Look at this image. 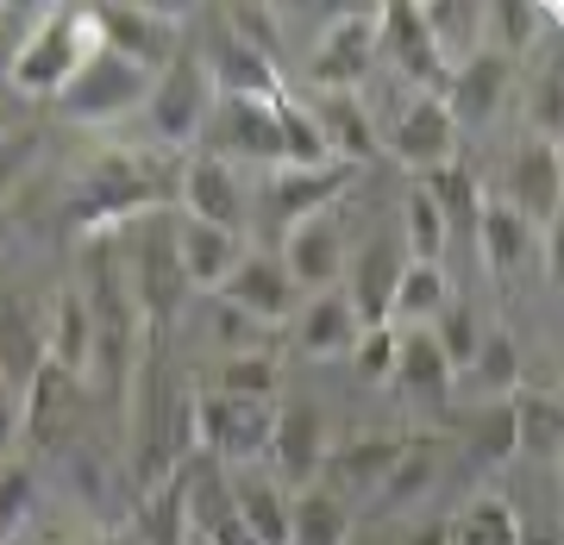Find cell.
<instances>
[{
    "label": "cell",
    "instance_id": "obj_15",
    "mask_svg": "<svg viewBox=\"0 0 564 545\" xmlns=\"http://www.w3.org/2000/svg\"><path fill=\"white\" fill-rule=\"evenodd\" d=\"M402 270H408V251H402V239H389V232H377V239L358 251L351 283H345V302H351V314H358L364 333H370V326H389V307H395Z\"/></svg>",
    "mask_w": 564,
    "mask_h": 545
},
{
    "label": "cell",
    "instance_id": "obj_33",
    "mask_svg": "<svg viewBox=\"0 0 564 545\" xmlns=\"http://www.w3.org/2000/svg\"><path fill=\"white\" fill-rule=\"evenodd\" d=\"M276 126H282V170H321V163H333L326 157V139H321V120L307 113V101L282 95Z\"/></svg>",
    "mask_w": 564,
    "mask_h": 545
},
{
    "label": "cell",
    "instance_id": "obj_25",
    "mask_svg": "<svg viewBox=\"0 0 564 545\" xmlns=\"http://www.w3.org/2000/svg\"><path fill=\"white\" fill-rule=\"evenodd\" d=\"M358 314L345 302V288H321L314 302L302 307V326H295V345H302V358H351V345H358Z\"/></svg>",
    "mask_w": 564,
    "mask_h": 545
},
{
    "label": "cell",
    "instance_id": "obj_16",
    "mask_svg": "<svg viewBox=\"0 0 564 545\" xmlns=\"http://www.w3.org/2000/svg\"><path fill=\"white\" fill-rule=\"evenodd\" d=\"M176 195H182V214L188 220H202V226H220V232H239L245 226V188H239V170L226 157H195L188 170H182L176 182Z\"/></svg>",
    "mask_w": 564,
    "mask_h": 545
},
{
    "label": "cell",
    "instance_id": "obj_46",
    "mask_svg": "<svg viewBox=\"0 0 564 545\" xmlns=\"http://www.w3.org/2000/svg\"><path fill=\"white\" fill-rule=\"evenodd\" d=\"M20 426H25V414H20V395L0 383V465H13V445H20Z\"/></svg>",
    "mask_w": 564,
    "mask_h": 545
},
{
    "label": "cell",
    "instance_id": "obj_9",
    "mask_svg": "<svg viewBox=\"0 0 564 545\" xmlns=\"http://www.w3.org/2000/svg\"><path fill=\"white\" fill-rule=\"evenodd\" d=\"M326 421L321 407L307 402H276V433H270V458L263 465L276 470V489H314V477H321V458H326Z\"/></svg>",
    "mask_w": 564,
    "mask_h": 545
},
{
    "label": "cell",
    "instance_id": "obj_29",
    "mask_svg": "<svg viewBox=\"0 0 564 545\" xmlns=\"http://www.w3.org/2000/svg\"><path fill=\"white\" fill-rule=\"evenodd\" d=\"M289 545H351V508H339L326 489L289 495Z\"/></svg>",
    "mask_w": 564,
    "mask_h": 545
},
{
    "label": "cell",
    "instance_id": "obj_23",
    "mask_svg": "<svg viewBox=\"0 0 564 545\" xmlns=\"http://www.w3.org/2000/svg\"><path fill=\"white\" fill-rule=\"evenodd\" d=\"M395 383L414 395V402H445L452 395V363H445L440 339H433V326H395V370H389Z\"/></svg>",
    "mask_w": 564,
    "mask_h": 545
},
{
    "label": "cell",
    "instance_id": "obj_2",
    "mask_svg": "<svg viewBox=\"0 0 564 545\" xmlns=\"http://www.w3.org/2000/svg\"><path fill=\"white\" fill-rule=\"evenodd\" d=\"M151 69H139V63H126L113 57V51H88L82 57V69L69 81H63V95H57V113L63 120H76V126H113L126 120V113H139L144 101H151Z\"/></svg>",
    "mask_w": 564,
    "mask_h": 545
},
{
    "label": "cell",
    "instance_id": "obj_54",
    "mask_svg": "<svg viewBox=\"0 0 564 545\" xmlns=\"http://www.w3.org/2000/svg\"><path fill=\"white\" fill-rule=\"evenodd\" d=\"M0 132H7V126H0Z\"/></svg>",
    "mask_w": 564,
    "mask_h": 545
},
{
    "label": "cell",
    "instance_id": "obj_20",
    "mask_svg": "<svg viewBox=\"0 0 564 545\" xmlns=\"http://www.w3.org/2000/svg\"><path fill=\"white\" fill-rule=\"evenodd\" d=\"M502 88H508V57L496 51H477L470 63H458L452 76H445V113L452 126H489L496 120V107H502Z\"/></svg>",
    "mask_w": 564,
    "mask_h": 545
},
{
    "label": "cell",
    "instance_id": "obj_35",
    "mask_svg": "<svg viewBox=\"0 0 564 545\" xmlns=\"http://www.w3.org/2000/svg\"><path fill=\"white\" fill-rule=\"evenodd\" d=\"M464 377L484 389V395H502V402L521 389V351H514V339H508L502 326H489L484 339H477V358H470Z\"/></svg>",
    "mask_w": 564,
    "mask_h": 545
},
{
    "label": "cell",
    "instance_id": "obj_27",
    "mask_svg": "<svg viewBox=\"0 0 564 545\" xmlns=\"http://www.w3.org/2000/svg\"><path fill=\"white\" fill-rule=\"evenodd\" d=\"M44 351L57 370L82 377L88 363H95V314H88V295L82 288H63L57 307H51V320H44Z\"/></svg>",
    "mask_w": 564,
    "mask_h": 545
},
{
    "label": "cell",
    "instance_id": "obj_42",
    "mask_svg": "<svg viewBox=\"0 0 564 545\" xmlns=\"http://www.w3.org/2000/svg\"><path fill=\"white\" fill-rule=\"evenodd\" d=\"M470 451L484 458V465H508L514 458V421H508V402H496L477 421V433H470Z\"/></svg>",
    "mask_w": 564,
    "mask_h": 545
},
{
    "label": "cell",
    "instance_id": "obj_11",
    "mask_svg": "<svg viewBox=\"0 0 564 545\" xmlns=\"http://www.w3.org/2000/svg\"><path fill=\"white\" fill-rule=\"evenodd\" d=\"M558 195H564V163L558 144L527 139L514 157H508V182H502V207H514L533 232L558 220Z\"/></svg>",
    "mask_w": 564,
    "mask_h": 545
},
{
    "label": "cell",
    "instance_id": "obj_37",
    "mask_svg": "<svg viewBox=\"0 0 564 545\" xmlns=\"http://www.w3.org/2000/svg\"><path fill=\"white\" fill-rule=\"evenodd\" d=\"M445 220H440V207L426 201V188H414L408 195V226H402V251L408 263H445Z\"/></svg>",
    "mask_w": 564,
    "mask_h": 545
},
{
    "label": "cell",
    "instance_id": "obj_44",
    "mask_svg": "<svg viewBox=\"0 0 564 545\" xmlns=\"http://www.w3.org/2000/svg\"><path fill=\"white\" fill-rule=\"evenodd\" d=\"M484 25H496L502 32V51H527L533 44V32H540V7H489ZM496 51V57H502Z\"/></svg>",
    "mask_w": 564,
    "mask_h": 545
},
{
    "label": "cell",
    "instance_id": "obj_13",
    "mask_svg": "<svg viewBox=\"0 0 564 545\" xmlns=\"http://www.w3.org/2000/svg\"><path fill=\"white\" fill-rule=\"evenodd\" d=\"M44 363H51V351H44V314L25 302V288L0 283V383L13 389V395H25Z\"/></svg>",
    "mask_w": 564,
    "mask_h": 545
},
{
    "label": "cell",
    "instance_id": "obj_47",
    "mask_svg": "<svg viewBox=\"0 0 564 545\" xmlns=\"http://www.w3.org/2000/svg\"><path fill=\"white\" fill-rule=\"evenodd\" d=\"M202 545H263V539L239 521V514H220V521H214V526L202 533Z\"/></svg>",
    "mask_w": 564,
    "mask_h": 545
},
{
    "label": "cell",
    "instance_id": "obj_53",
    "mask_svg": "<svg viewBox=\"0 0 564 545\" xmlns=\"http://www.w3.org/2000/svg\"><path fill=\"white\" fill-rule=\"evenodd\" d=\"M0 20H7V7H0Z\"/></svg>",
    "mask_w": 564,
    "mask_h": 545
},
{
    "label": "cell",
    "instance_id": "obj_3",
    "mask_svg": "<svg viewBox=\"0 0 564 545\" xmlns=\"http://www.w3.org/2000/svg\"><path fill=\"white\" fill-rule=\"evenodd\" d=\"M270 433H276V402H245V395H202L195 402V439L220 458V465H263L270 458Z\"/></svg>",
    "mask_w": 564,
    "mask_h": 545
},
{
    "label": "cell",
    "instance_id": "obj_51",
    "mask_svg": "<svg viewBox=\"0 0 564 545\" xmlns=\"http://www.w3.org/2000/svg\"><path fill=\"white\" fill-rule=\"evenodd\" d=\"M13 244V220H7V207H0V251Z\"/></svg>",
    "mask_w": 564,
    "mask_h": 545
},
{
    "label": "cell",
    "instance_id": "obj_7",
    "mask_svg": "<svg viewBox=\"0 0 564 545\" xmlns=\"http://www.w3.org/2000/svg\"><path fill=\"white\" fill-rule=\"evenodd\" d=\"M144 113H151L158 144H170V151L195 139V132L207 126V113H214V88H207L202 63H195V57L170 63V69L151 81V101H144Z\"/></svg>",
    "mask_w": 564,
    "mask_h": 545
},
{
    "label": "cell",
    "instance_id": "obj_31",
    "mask_svg": "<svg viewBox=\"0 0 564 545\" xmlns=\"http://www.w3.org/2000/svg\"><path fill=\"white\" fill-rule=\"evenodd\" d=\"M232 514H239L263 545H289V495L270 477H232Z\"/></svg>",
    "mask_w": 564,
    "mask_h": 545
},
{
    "label": "cell",
    "instance_id": "obj_4",
    "mask_svg": "<svg viewBox=\"0 0 564 545\" xmlns=\"http://www.w3.org/2000/svg\"><path fill=\"white\" fill-rule=\"evenodd\" d=\"M158 201V176H144L126 157H107L101 176H88V188L69 195V226L76 232H113V226H132L139 214H151Z\"/></svg>",
    "mask_w": 564,
    "mask_h": 545
},
{
    "label": "cell",
    "instance_id": "obj_50",
    "mask_svg": "<svg viewBox=\"0 0 564 545\" xmlns=\"http://www.w3.org/2000/svg\"><path fill=\"white\" fill-rule=\"evenodd\" d=\"M514 545H558V533H552V526H545V533H521Z\"/></svg>",
    "mask_w": 564,
    "mask_h": 545
},
{
    "label": "cell",
    "instance_id": "obj_8",
    "mask_svg": "<svg viewBox=\"0 0 564 545\" xmlns=\"http://www.w3.org/2000/svg\"><path fill=\"white\" fill-rule=\"evenodd\" d=\"M370 63H377V7L345 13V20L314 44V57H307V81H314L321 95H351V88L370 76Z\"/></svg>",
    "mask_w": 564,
    "mask_h": 545
},
{
    "label": "cell",
    "instance_id": "obj_34",
    "mask_svg": "<svg viewBox=\"0 0 564 545\" xmlns=\"http://www.w3.org/2000/svg\"><path fill=\"white\" fill-rule=\"evenodd\" d=\"M445 533H452V545H514L521 521H514V508L502 495H477L458 521H445Z\"/></svg>",
    "mask_w": 564,
    "mask_h": 545
},
{
    "label": "cell",
    "instance_id": "obj_17",
    "mask_svg": "<svg viewBox=\"0 0 564 545\" xmlns=\"http://www.w3.org/2000/svg\"><path fill=\"white\" fill-rule=\"evenodd\" d=\"M282 270L295 288H339V270H345V244H339V220L333 214H314V220L289 226L282 239Z\"/></svg>",
    "mask_w": 564,
    "mask_h": 545
},
{
    "label": "cell",
    "instance_id": "obj_14",
    "mask_svg": "<svg viewBox=\"0 0 564 545\" xmlns=\"http://www.w3.org/2000/svg\"><path fill=\"white\" fill-rule=\"evenodd\" d=\"M170 251H176L182 283H188V288H214V295H220V283L245 263L239 232L202 226V220H188V214H176V220H170Z\"/></svg>",
    "mask_w": 564,
    "mask_h": 545
},
{
    "label": "cell",
    "instance_id": "obj_18",
    "mask_svg": "<svg viewBox=\"0 0 564 545\" xmlns=\"http://www.w3.org/2000/svg\"><path fill=\"white\" fill-rule=\"evenodd\" d=\"M452 151H458V126H452L445 101H433V95L408 101L402 120H395V157H402L414 176H433V170L452 163Z\"/></svg>",
    "mask_w": 564,
    "mask_h": 545
},
{
    "label": "cell",
    "instance_id": "obj_6",
    "mask_svg": "<svg viewBox=\"0 0 564 545\" xmlns=\"http://www.w3.org/2000/svg\"><path fill=\"white\" fill-rule=\"evenodd\" d=\"M395 451H402L395 433H351V439H333V445H326V458H321L314 489H326L339 508L377 502V489H383Z\"/></svg>",
    "mask_w": 564,
    "mask_h": 545
},
{
    "label": "cell",
    "instance_id": "obj_19",
    "mask_svg": "<svg viewBox=\"0 0 564 545\" xmlns=\"http://www.w3.org/2000/svg\"><path fill=\"white\" fill-rule=\"evenodd\" d=\"M214 157H258V163H282V126H276V101H214Z\"/></svg>",
    "mask_w": 564,
    "mask_h": 545
},
{
    "label": "cell",
    "instance_id": "obj_28",
    "mask_svg": "<svg viewBox=\"0 0 564 545\" xmlns=\"http://www.w3.org/2000/svg\"><path fill=\"white\" fill-rule=\"evenodd\" d=\"M452 307V276L445 263H408L402 283H395V307H389V326H433Z\"/></svg>",
    "mask_w": 564,
    "mask_h": 545
},
{
    "label": "cell",
    "instance_id": "obj_52",
    "mask_svg": "<svg viewBox=\"0 0 564 545\" xmlns=\"http://www.w3.org/2000/svg\"><path fill=\"white\" fill-rule=\"evenodd\" d=\"M351 545H370V539H351Z\"/></svg>",
    "mask_w": 564,
    "mask_h": 545
},
{
    "label": "cell",
    "instance_id": "obj_30",
    "mask_svg": "<svg viewBox=\"0 0 564 545\" xmlns=\"http://www.w3.org/2000/svg\"><path fill=\"white\" fill-rule=\"evenodd\" d=\"M421 20H426V39H433V51H440L445 69H458V63H470L477 51H484V7H421Z\"/></svg>",
    "mask_w": 564,
    "mask_h": 545
},
{
    "label": "cell",
    "instance_id": "obj_43",
    "mask_svg": "<svg viewBox=\"0 0 564 545\" xmlns=\"http://www.w3.org/2000/svg\"><path fill=\"white\" fill-rule=\"evenodd\" d=\"M527 126H533L540 144H558V63H545V76L533 81V95H527Z\"/></svg>",
    "mask_w": 564,
    "mask_h": 545
},
{
    "label": "cell",
    "instance_id": "obj_36",
    "mask_svg": "<svg viewBox=\"0 0 564 545\" xmlns=\"http://www.w3.org/2000/svg\"><path fill=\"white\" fill-rule=\"evenodd\" d=\"M282 363L270 351H232L220 363V395H245V402H276Z\"/></svg>",
    "mask_w": 564,
    "mask_h": 545
},
{
    "label": "cell",
    "instance_id": "obj_45",
    "mask_svg": "<svg viewBox=\"0 0 564 545\" xmlns=\"http://www.w3.org/2000/svg\"><path fill=\"white\" fill-rule=\"evenodd\" d=\"M32 157H39V139L32 132H0V195L32 170Z\"/></svg>",
    "mask_w": 564,
    "mask_h": 545
},
{
    "label": "cell",
    "instance_id": "obj_21",
    "mask_svg": "<svg viewBox=\"0 0 564 545\" xmlns=\"http://www.w3.org/2000/svg\"><path fill=\"white\" fill-rule=\"evenodd\" d=\"M358 170H345V163H321V170H282L276 188H270V207H276V226H302L314 214H333L339 195L351 188Z\"/></svg>",
    "mask_w": 564,
    "mask_h": 545
},
{
    "label": "cell",
    "instance_id": "obj_26",
    "mask_svg": "<svg viewBox=\"0 0 564 545\" xmlns=\"http://www.w3.org/2000/svg\"><path fill=\"white\" fill-rule=\"evenodd\" d=\"M508 421H514V458H540V465L558 458L564 407L552 389H514L508 395Z\"/></svg>",
    "mask_w": 564,
    "mask_h": 545
},
{
    "label": "cell",
    "instance_id": "obj_10",
    "mask_svg": "<svg viewBox=\"0 0 564 545\" xmlns=\"http://www.w3.org/2000/svg\"><path fill=\"white\" fill-rule=\"evenodd\" d=\"M377 57H389L414 88H426L433 101L445 95V76H452V69L440 63V51H433V39H426V20H421L414 0L377 7Z\"/></svg>",
    "mask_w": 564,
    "mask_h": 545
},
{
    "label": "cell",
    "instance_id": "obj_41",
    "mask_svg": "<svg viewBox=\"0 0 564 545\" xmlns=\"http://www.w3.org/2000/svg\"><path fill=\"white\" fill-rule=\"evenodd\" d=\"M351 363H358L364 383H389V370H395V326H370V333H358Z\"/></svg>",
    "mask_w": 564,
    "mask_h": 545
},
{
    "label": "cell",
    "instance_id": "obj_1",
    "mask_svg": "<svg viewBox=\"0 0 564 545\" xmlns=\"http://www.w3.org/2000/svg\"><path fill=\"white\" fill-rule=\"evenodd\" d=\"M95 51V20H88V7H44V20L32 25L7 63V81L20 88V95H51L57 101L63 81L82 69V57Z\"/></svg>",
    "mask_w": 564,
    "mask_h": 545
},
{
    "label": "cell",
    "instance_id": "obj_22",
    "mask_svg": "<svg viewBox=\"0 0 564 545\" xmlns=\"http://www.w3.org/2000/svg\"><path fill=\"white\" fill-rule=\"evenodd\" d=\"M440 470H445V439H433V433H408L370 508H377V514H402V508H414L426 489L440 483Z\"/></svg>",
    "mask_w": 564,
    "mask_h": 545
},
{
    "label": "cell",
    "instance_id": "obj_32",
    "mask_svg": "<svg viewBox=\"0 0 564 545\" xmlns=\"http://www.w3.org/2000/svg\"><path fill=\"white\" fill-rule=\"evenodd\" d=\"M533 226L514 214V207H502V201H484L477 207V244H484V263L489 270H514V263L533 251Z\"/></svg>",
    "mask_w": 564,
    "mask_h": 545
},
{
    "label": "cell",
    "instance_id": "obj_24",
    "mask_svg": "<svg viewBox=\"0 0 564 545\" xmlns=\"http://www.w3.org/2000/svg\"><path fill=\"white\" fill-rule=\"evenodd\" d=\"M307 113L321 120V139H326V157H333V163L358 170V163L377 157V132H370V120H364L358 95H314Z\"/></svg>",
    "mask_w": 564,
    "mask_h": 545
},
{
    "label": "cell",
    "instance_id": "obj_39",
    "mask_svg": "<svg viewBox=\"0 0 564 545\" xmlns=\"http://www.w3.org/2000/svg\"><path fill=\"white\" fill-rule=\"evenodd\" d=\"M32 495H39L32 470L25 465H0V545H13L20 539V526L32 521Z\"/></svg>",
    "mask_w": 564,
    "mask_h": 545
},
{
    "label": "cell",
    "instance_id": "obj_38",
    "mask_svg": "<svg viewBox=\"0 0 564 545\" xmlns=\"http://www.w3.org/2000/svg\"><path fill=\"white\" fill-rule=\"evenodd\" d=\"M426 201L440 207V220L445 232H452V220L458 226H477V182H470V170H458V163H445V170H433L426 176Z\"/></svg>",
    "mask_w": 564,
    "mask_h": 545
},
{
    "label": "cell",
    "instance_id": "obj_49",
    "mask_svg": "<svg viewBox=\"0 0 564 545\" xmlns=\"http://www.w3.org/2000/svg\"><path fill=\"white\" fill-rule=\"evenodd\" d=\"M7 20H13V13H7ZM7 20H0V81H7V63H13V51H20V39L7 32Z\"/></svg>",
    "mask_w": 564,
    "mask_h": 545
},
{
    "label": "cell",
    "instance_id": "obj_40",
    "mask_svg": "<svg viewBox=\"0 0 564 545\" xmlns=\"http://www.w3.org/2000/svg\"><path fill=\"white\" fill-rule=\"evenodd\" d=\"M433 339H440L445 363H452V377H458V370H470V358H477V339H484V333H477V320L452 302L440 320H433Z\"/></svg>",
    "mask_w": 564,
    "mask_h": 545
},
{
    "label": "cell",
    "instance_id": "obj_5",
    "mask_svg": "<svg viewBox=\"0 0 564 545\" xmlns=\"http://www.w3.org/2000/svg\"><path fill=\"white\" fill-rule=\"evenodd\" d=\"M88 20H95V44L101 51L139 63L151 76H163L182 57L176 13H163V7H88Z\"/></svg>",
    "mask_w": 564,
    "mask_h": 545
},
{
    "label": "cell",
    "instance_id": "obj_48",
    "mask_svg": "<svg viewBox=\"0 0 564 545\" xmlns=\"http://www.w3.org/2000/svg\"><path fill=\"white\" fill-rule=\"evenodd\" d=\"M408 545H452V533H445V521H426L408 533Z\"/></svg>",
    "mask_w": 564,
    "mask_h": 545
},
{
    "label": "cell",
    "instance_id": "obj_12",
    "mask_svg": "<svg viewBox=\"0 0 564 545\" xmlns=\"http://www.w3.org/2000/svg\"><path fill=\"white\" fill-rule=\"evenodd\" d=\"M295 302H302V295H295V283H289L282 258H270V251H263V258H245L239 270L220 283V307H232L239 320L263 326V333L289 320V314H295Z\"/></svg>",
    "mask_w": 564,
    "mask_h": 545
}]
</instances>
